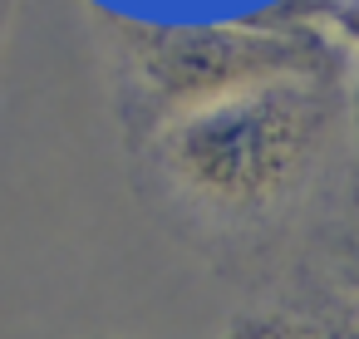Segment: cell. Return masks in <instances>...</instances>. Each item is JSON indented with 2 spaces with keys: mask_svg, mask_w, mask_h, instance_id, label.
Instances as JSON below:
<instances>
[{
  "mask_svg": "<svg viewBox=\"0 0 359 339\" xmlns=\"http://www.w3.org/2000/svg\"><path fill=\"white\" fill-rule=\"evenodd\" d=\"M334 123V74L276 79L168 118L158 133V162L197 207L266 216L315 177Z\"/></svg>",
  "mask_w": 359,
  "mask_h": 339,
  "instance_id": "cell-1",
  "label": "cell"
},
{
  "mask_svg": "<svg viewBox=\"0 0 359 339\" xmlns=\"http://www.w3.org/2000/svg\"><path fill=\"white\" fill-rule=\"evenodd\" d=\"M128 55L143 89L177 113L276 79L334 74V45L305 20H212L133 25Z\"/></svg>",
  "mask_w": 359,
  "mask_h": 339,
  "instance_id": "cell-2",
  "label": "cell"
},
{
  "mask_svg": "<svg viewBox=\"0 0 359 339\" xmlns=\"http://www.w3.org/2000/svg\"><path fill=\"white\" fill-rule=\"evenodd\" d=\"M231 339H359V300L285 305L261 319H246Z\"/></svg>",
  "mask_w": 359,
  "mask_h": 339,
  "instance_id": "cell-3",
  "label": "cell"
},
{
  "mask_svg": "<svg viewBox=\"0 0 359 339\" xmlns=\"http://www.w3.org/2000/svg\"><path fill=\"white\" fill-rule=\"evenodd\" d=\"M325 20H330V25H334L349 45H359V0H330Z\"/></svg>",
  "mask_w": 359,
  "mask_h": 339,
  "instance_id": "cell-4",
  "label": "cell"
}]
</instances>
